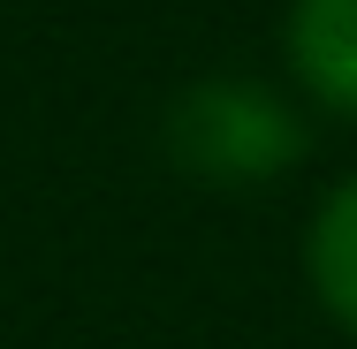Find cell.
<instances>
[{"instance_id": "1", "label": "cell", "mask_w": 357, "mask_h": 349, "mask_svg": "<svg viewBox=\"0 0 357 349\" xmlns=\"http://www.w3.org/2000/svg\"><path fill=\"white\" fill-rule=\"evenodd\" d=\"M167 144H175L183 167H198L213 183H259V175L289 167V152L304 144V130H296V114L266 84H228L220 76V84L183 91V107L167 122Z\"/></svg>"}, {"instance_id": "2", "label": "cell", "mask_w": 357, "mask_h": 349, "mask_svg": "<svg viewBox=\"0 0 357 349\" xmlns=\"http://www.w3.org/2000/svg\"><path fill=\"white\" fill-rule=\"evenodd\" d=\"M289 61L327 107H357V0H296Z\"/></svg>"}, {"instance_id": "3", "label": "cell", "mask_w": 357, "mask_h": 349, "mask_svg": "<svg viewBox=\"0 0 357 349\" xmlns=\"http://www.w3.org/2000/svg\"><path fill=\"white\" fill-rule=\"evenodd\" d=\"M312 281H319L327 311L357 327V183H342L312 228Z\"/></svg>"}]
</instances>
